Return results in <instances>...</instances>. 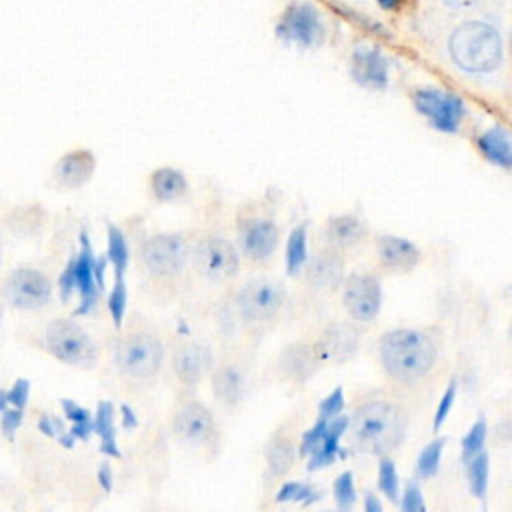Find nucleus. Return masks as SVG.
I'll return each mask as SVG.
<instances>
[{
	"label": "nucleus",
	"instance_id": "f257e3e1",
	"mask_svg": "<svg viewBox=\"0 0 512 512\" xmlns=\"http://www.w3.org/2000/svg\"><path fill=\"white\" fill-rule=\"evenodd\" d=\"M448 56L466 74H492L504 62L502 34L486 20L462 22L448 38Z\"/></svg>",
	"mask_w": 512,
	"mask_h": 512
},
{
	"label": "nucleus",
	"instance_id": "f03ea898",
	"mask_svg": "<svg viewBox=\"0 0 512 512\" xmlns=\"http://www.w3.org/2000/svg\"><path fill=\"white\" fill-rule=\"evenodd\" d=\"M380 360L396 380L416 382L434 366L436 346L428 334L400 328L380 338Z\"/></svg>",
	"mask_w": 512,
	"mask_h": 512
},
{
	"label": "nucleus",
	"instance_id": "7ed1b4c3",
	"mask_svg": "<svg viewBox=\"0 0 512 512\" xmlns=\"http://www.w3.org/2000/svg\"><path fill=\"white\" fill-rule=\"evenodd\" d=\"M350 438L362 452L386 454L402 438V416L394 404L368 402L348 418Z\"/></svg>",
	"mask_w": 512,
	"mask_h": 512
},
{
	"label": "nucleus",
	"instance_id": "20e7f679",
	"mask_svg": "<svg viewBox=\"0 0 512 512\" xmlns=\"http://www.w3.org/2000/svg\"><path fill=\"white\" fill-rule=\"evenodd\" d=\"M274 36L288 48L316 50L328 36L324 14L310 0H290L276 18Z\"/></svg>",
	"mask_w": 512,
	"mask_h": 512
},
{
	"label": "nucleus",
	"instance_id": "39448f33",
	"mask_svg": "<svg viewBox=\"0 0 512 512\" xmlns=\"http://www.w3.org/2000/svg\"><path fill=\"white\" fill-rule=\"evenodd\" d=\"M410 102L416 114L440 134H456L468 114L466 102L458 92L434 84L416 86L410 92Z\"/></svg>",
	"mask_w": 512,
	"mask_h": 512
},
{
	"label": "nucleus",
	"instance_id": "423d86ee",
	"mask_svg": "<svg viewBox=\"0 0 512 512\" xmlns=\"http://www.w3.org/2000/svg\"><path fill=\"white\" fill-rule=\"evenodd\" d=\"M390 74L392 62L380 46L368 40L352 46L348 56V76L358 88L368 92H384L390 86Z\"/></svg>",
	"mask_w": 512,
	"mask_h": 512
},
{
	"label": "nucleus",
	"instance_id": "0eeeda50",
	"mask_svg": "<svg viewBox=\"0 0 512 512\" xmlns=\"http://www.w3.org/2000/svg\"><path fill=\"white\" fill-rule=\"evenodd\" d=\"M48 350L72 366H90L96 358L92 338L72 320H54L46 328Z\"/></svg>",
	"mask_w": 512,
	"mask_h": 512
},
{
	"label": "nucleus",
	"instance_id": "6e6552de",
	"mask_svg": "<svg viewBox=\"0 0 512 512\" xmlns=\"http://www.w3.org/2000/svg\"><path fill=\"white\" fill-rule=\"evenodd\" d=\"M162 342L152 334H132L118 342L116 362L120 370L134 378H148L162 364Z\"/></svg>",
	"mask_w": 512,
	"mask_h": 512
},
{
	"label": "nucleus",
	"instance_id": "1a4fd4ad",
	"mask_svg": "<svg viewBox=\"0 0 512 512\" xmlns=\"http://www.w3.org/2000/svg\"><path fill=\"white\" fill-rule=\"evenodd\" d=\"M2 292L12 306L20 310H36L50 300L52 284L38 270L18 268L6 278Z\"/></svg>",
	"mask_w": 512,
	"mask_h": 512
},
{
	"label": "nucleus",
	"instance_id": "9d476101",
	"mask_svg": "<svg viewBox=\"0 0 512 512\" xmlns=\"http://www.w3.org/2000/svg\"><path fill=\"white\" fill-rule=\"evenodd\" d=\"M188 258V246L178 234H156L142 246V260L156 276H172L180 272Z\"/></svg>",
	"mask_w": 512,
	"mask_h": 512
},
{
	"label": "nucleus",
	"instance_id": "9b49d317",
	"mask_svg": "<svg viewBox=\"0 0 512 512\" xmlns=\"http://www.w3.org/2000/svg\"><path fill=\"white\" fill-rule=\"evenodd\" d=\"M194 264L202 276L210 280H226L238 270V252L228 240L210 236L196 246Z\"/></svg>",
	"mask_w": 512,
	"mask_h": 512
},
{
	"label": "nucleus",
	"instance_id": "f8f14e48",
	"mask_svg": "<svg viewBox=\"0 0 512 512\" xmlns=\"http://www.w3.org/2000/svg\"><path fill=\"white\" fill-rule=\"evenodd\" d=\"M284 300V290L270 278H252L238 294V304L248 320L272 318Z\"/></svg>",
	"mask_w": 512,
	"mask_h": 512
},
{
	"label": "nucleus",
	"instance_id": "ddd939ff",
	"mask_svg": "<svg viewBox=\"0 0 512 512\" xmlns=\"http://www.w3.org/2000/svg\"><path fill=\"white\" fill-rule=\"evenodd\" d=\"M382 304V288L374 276L354 274L344 286V306L360 322L372 320Z\"/></svg>",
	"mask_w": 512,
	"mask_h": 512
},
{
	"label": "nucleus",
	"instance_id": "4468645a",
	"mask_svg": "<svg viewBox=\"0 0 512 512\" xmlns=\"http://www.w3.org/2000/svg\"><path fill=\"white\" fill-rule=\"evenodd\" d=\"M238 242L246 256L264 260L278 244V228L266 218H244L238 224Z\"/></svg>",
	"mask_w": 512,
	"mask_h": 512
},
{
	"label": "nucleus",
	"instance_id": "2eb2a0df",
	"mask_svg": "<svg viewBox=\"0 0 512 512\" xmlns=\"http://www.w3.org/2000/svg\"><path fill=\"white\" fill-rule=\"evenodd\" d=\"M96 170V156L88 148H74L62 154L54 168L52 178L62 188H80L84 186Z\"/></svg>",
	"mask_w": 512,
	"mask_h": 512
},
{
	"label": "nucleus",
	"instance_id": "dca6fc26",
	"mask_svg": "<svg viewBox=\"0 0 512 512\" xmlns=\"http://www.w3.org/2000/svg\"><path fill=\"white\" fill-rule=\"evenodd\" d=\"M80 254L74 258V288H78L80 292V306L76 308V314H86L94 308L96 300H98V284L94 280V272H92V248H90V240L88 236L82 232L80 234Z\"/></svg>",
	"mask_w": 512,
	"mask_h": 512
},
{
	"label": "nucleus",
	"instance_id": "f3484780",
	"mask_svg": "<svg viewBox=\"0 0 512 512\" xmlns=\"http://www.w3.org/2000/svg\"><path fill=\"white\" fill-rule=\"evenodd\" d=\"M474 146L478 154L492 166H498L502 170L512 168V138L506 126L502 124L488 126L484 132L476 136Z\"/></svg>",
	"mask_w": 512,
	"mask_h": 512
},
{
	"label": "nucleus",
	"instance_id": "a211bd4d",
	"mask_svg": "<svg viewBox=\"0 0 512 512\" xmlns=\"http://www.w3.org/2000/svg\"><path fill=\"white\" fill-rule=\"evenodd\" d=\"M212 414L208 408H204L198 402H190L180 408V412L174 418V430L176 434L190 442V444H200L212 434Z\"/></svg>",
	"mask_w": 512,
	"mask_h": 512
},
{
	"label": "nucleus",
	"instance_id": "6ab92c4d",
	"mask_svg": "<svg viewBox=\"0 0 512 512\" xmlns=\"http://www.w3.org/2000/svg\"><path fill=\"white\" fill-rule=\"evenodd\" d=\"M376 250L382 264L394 270H410L420 260V250L410 240L390 236V234H384L378 238Z\"/></svg>",
	"mask_w": 512,
	"mask_h": 512
},
{
	"label": "nucleus",
	"instance_id": "aec40b11",
	"mask_svg": "<svg viewBox=\"0 0 512 512\" xmlns=\"http://www.w3.org/2000/svg\"><path fill=\"white\" fill-rule=\"evenodd\" d=\"M346 430H348V418L346 416L338 414V416L328 420L326 436H324L320 448L310 454V460H308V470L310 472H314L318 468H324V466H328L336 460V456L340 454V438Z\"/></svg>",
	"mask_w": 512,
	"mask_h": 512
},
{
	"label": "nucleus",
	"instance_id": "412c9836",
	"mask_svg": "<svg viewBox=\"0 0 512 512\" xmlns=\"http://www.w3.org/2000/svg\"><path fill=\"white\" fill-rule=\"evenodd\" d=\"M358 344V332L350 326H334L330 328L316 344L318 358L326 360H344L354 352Z\"/></svg>",
	"mask_w": 512,
	"mask_h": 512
},
{
	"label": "nucleus",
	"instance_id": "4be33fe9",
	"mask_svg": "<svg viewBox=\"0 0 512 512\" xmlns=\"http://www.w3.org/2000/svg\"><path fill=\"white\" fill-rule=\"evenodd\" d=\"M208 366H210V352L200 344H184L174 354V370L180 376V380L188 384L198 382Z\"/></svg>",
	"mask_w": 512,
	"mask_h": 512
},
{
	"label": "nucleus",
	"instance_id": "5701e85b",
	"mask_svg": "<svg viewBox=\"0 0 512 512\" xmlns=\"http://www.w3.org/2000/svg\"><path fill=\"white\" fill-rule=\"evenodd\" d=\"M150 188H152V194L156 196V200L174 202L186 194L188 180L182 170L172 168V166H162L152 172Z\"/></svg>",
	"mask_w": 512,
	"mask_h": 512
},
{
	"label": "nucleus",
	"instance_id": "b1692460",
	"mask_svg": "<svg viewBox=\"0 0 512 512\" xmlns=\"http://www.w3.org/2000/svg\"><path fill=\"white\" fill-rule=\"evenodd\" d=\"M344 264L336 252H322L314 256L306 268V276L316 288H332L342 280Z\"/></svg>",
	"mask_w": 512,
	"mask_h": 512
},
{
	"label": "nucleus",
	"instance_id": "393cba45",
	"mask_svg": "<svg viewBox=\"0 0 512 512\" xmlns=\"http://www.w3.org/2000/svg\"><path fill=\"white\" fill-rule=\"evenodd\" d=\"M366 234L364 222L354 214H340L328 220L326 224V238L332 246H354L358 244Z\"/></svg>",
	"mask_w": 512,
	"mask_h": 512
},
{
	"label": "nucleus",
	"instance_id": "a878e982",
	"mask_svg": "<svg viewBox=\"0 0 512 512\" xmlns=\"http://www.w3.org/2000/svg\"><path fill=\"white\" fill-rule=\"evenodd\" d=\"M92 432L100 436V452L106 456L120 458V450L116 444V430H114V406L108 400L98 402L96 416L92 418Z\"/></svg>",
	"mask_w": 512,
	"mask_h": 512
},
{
	"label": "nucleus",
	"instance_id": "bb28decb",
	"mask_svg": "<svg viewBox=\"0 0 512 512\" xmlns=\"http://www.w3.org/2000/svg\"><path fill=\"white\" fill-rule=\"evenodd\" d=\"M212 388L218 400L234 404L242 392V376L236 368H220L212 378Z\"/></svg>",
	"mask_w": 512,
	"mask_h": 512
},
{
	"label": "nucleus",
	"instance_id": "cd10ccee",
	"mask_svg": "<svg viewBox=\"0 0 512 512\" xmlns=\"http://www.w3.org/2000/svg\"><path fill=\"white\" fill-rule=\"evenodd\" d=\"M108 246H106V260L112 262L116 270V278L124 276V270L128 266V244L120 228L114 224H108Z\"/></svg>",
	"mask_w": 512,
	"mask_h": 512
},
{
	"label": "nucleus",
	"instance_id": "c85d7f7f",
	"mask_svg": "<svg viewBox=\"0 0 512 512\" xmlns=\"http://www.w3.org/2000/svg\"><path fill=\"white\" fill-rule=\"evenodd\" d=\"M306 262V224L296 226L286 244V272L288 274H298V270Z\"/></svg>",
	"mask_w": 512,
	"mask_h": 512
},
{
	"label": "nucleus",
	"instance_id": "c756f323",
	"mask_svg": "<svg viewBox=\"0 0 512 512\" xmlns=\"http://www.w3.org/2000/svg\"><path fill=\"white\" fill-rule=\"evenodd\" d=\"M468 482L470 490L476 498H486V486H488V454L478 452L468 460Z\"/></svg>",
	"mask_w": 512,
	"mask_h": 512
},
{
	"label": "nucleus",
	"instance_id": "7c9ffc66",
	"mask_svg": "<svg viewBox=\"0 0 512 512\" xmlns=\"http://www.w3.org/2000/svg\"><path fill=\"white\" fill-rule=\"evenodd\" d=\"M444 444H446V438H436L424 446V450L420 452L418 462H416V472L420 478H430L436 474V470L440 466V456H442Z\"/></svg>",
	"mask_w": 512,
	"mask_h": 512
},
{
	"label": "nucleus",
	"instance_id": "2f4dec72",
	"mask_svg": "<svg viewBox=\"0 0 512 512\" xmlns=\"http://www.w3.org/2000/svg\"><path fill=\"white\" fill-rule=\"evenodd\" d=\"M318 498L320 494L310 484L302 482H286L276 494V502H298L302 506H310Z\"/></svg>",
	"mask_w": 512,
	"mask_h": 512
},
{
	"label": "nucleus",
	"instance_id": "473e14b6",
	"mask_svg": "<svg viewBox=\"0 0 512 512\" xmlns=\"http://www.w3.org/2000/svg\"><path fill=\"white\" fill-rule=\"evenodd\" d=\"M292 460H294V452H292V446L278 440L274 444H270L268 452H266V462H268V470L276 476H282L288 472V468L292 466Z\"/></svg>",
	"mask_w": 512,
	"mask_h": 512
},
{
	"label": "nucleus",
	"instance_id": "72a5a7b5",
	"mask_svg": "<svg viewBox=\"0 0 512 512\" xmlns=\"http://www.w3.org/2000/svg\"><path fill=\"white\" fill-rule=\"evenodd\" d=\"M486 420L484 416H480L472 428L466 432V436L462 438V460L468 462L472 456H476L478 452H482V446H484V440H486Z\"/></svg>",
	"mask_w": 512,
	"mask_h": 512
},
{
	"label": "nucleus",
	"instance_id": "f704fd0d",
	"mask_svg": "<svg viewBox=\"0 0 512 512\" xmlns=\"http://www.w3.org/2000/svg\"><path fill=\"white\" fill-rule=\"evenodd\" d=\"M378 488L380 492L390 498L396 500L398 498V474H396V464L390 458H380L378 462Z\"/></svg>",
	"mask_w": 512,
	"mask_h": 512
},
{
	"label": "nucleus",
	"instance_id": "c9c22d12",
	"mask_svg": "<svg viewBox=\"0 0 512 512\" xmlns=\"http://www.w3.org/2000/svg\"><path fill=\"white\" fill-rule=\"evenodd\" d=\"M334 498L336 506L340 512H350L356 500V490H354V476L352 472H342L334 480Z\"/></svg>",
	"mask_w": 512,
	"mask_h": 512
},
{
	"label": "nucleus",
	"instance_id": "e433bc0d",
	"mask_svg": "<svg viewBox=\"0 0 512 512\" xmlns=\"http://www.w3.org/2000/svg\"><path fill=\"white\" fill-rule=\"evenodd\" d=\"M126 300H128V292H126L124 280L116 278V284H114L112 292L108 294V310H110V316H112V320L118 328H120L124 312H126Z\"/></svg>",
	"mask_w": 512,
	"mask_h": 512
},
{
	"label": "nucleus",
	"instance_id": "4c0bfd02",
	"mask_svg": "<svg viewBox=\"0 0 512 512\" xmlns=\"http://www.w3.org/2000/svg\"><path fill=\"white\" fill-rule=\"evenodd\" d=\"M286 366L296 372L298 376H308L314 368V358H312V352L304 346H294L288 350V360H286Z\"/></svg>",
	"mask_w": 512,
	"mask_h": 512
},
{
	"label": "nucleus",
	"instance_id": "58836bf2",
	"mask_svg": "<svg viewBox=\"0 0 512 512\" xmlns=\"http://www.w3.org/2000/svg\"><path fill=\"white\" fill-rule=\"evenodd\" d=\"M326 424H328V420L318 418V422L308 432H304L302 444H300V454L302 456H310L314 450L320 448V444H322V440L326 436Z\"/></svg>",
	"mask_w": 512,
	"mask_h": 512
},
{
	"label": "nucleus",
	"instance_id": "ea45409f",
	"mask_svg": "<svg viewBox=\"0 0 512 512\" xmlns=\"http://www.w3.org/2000/svg\"><path fill=\"white\" fill-rule=\"evenodd\" d=\"M344 410V394L342 388L338 386L336 390H332L318 406V418L322 420H330L334 416H338Z\"/></svg>",
	"mask_w": 512,
	"mask_h": 512
},
{
	"label": "nucleus",
	"instance_id": "a19ab883",
	"mask_svg": "<svg viewBox=\"0 0 512 512\" xmlns=\"http://www.w3.org/2000/svg\"><path fill=\"white\" fill-rule=\"evenodd\" d=\"M400 512H426V504H424V496L420 492V488L410 482L404 488L402 494V502H400Z\"/></svg>",
	"mask_w": 512,
	"mask_h": 512
},
{
	"label": "nucleus",
	"instance_id": "79ce46f5",
	"mask_svg": "<svg viewBox=\"0 0 512 512\" xmlns=\"http://www.w3.org/2000/svg\"><path fill=\"white\" fill-rule=\"evenodd\" d=\"M454 398H456V380H450V384H448V388L444 390V394H442V398H440V402H438V408H436L434 430H438V428L444 424V420L448 418V412H450V408H452V404H454Z\"/></svg>",
	"mask_w": 512,
	"mask_h": 512
},
{
	"label": "nucleus",
	"instance_id": "37998d69",
	"mask_svg": "<svg viewBox=\"0 0 512 512\" xmlns=\"http://www.w3.org/2000/svg\"><path fill=\"white\" fill-rule=\"evenodd\" d=\"M28 390H30V382L28 380H22V378L16 380L14 386L6 392L8 404H12L14 408L22 410L26 406V402H28Z\"/></svg>",
	"mask_w": 512,
	"mask_h": 512
},
{
	"label": "nucleus",
	"instance_id": "c03bdc74",
	"mask_svg": "<svg viewBox=\"0 0 512 512\" xmlns=\"http://www.w3.org/2000/svg\"><path fill=\"white\" fill-rule=\"evenodd\" d=\"M60 404H62V408H64L66 418H68L72 424H76V422H90V420H92L90 412H88L86 408L78 406L76 402H72V400L64 398V400H60Z\"/></svg>",
	"mask_w": 512,
	"mask_h": 512
},
{
	"label": "nucleus",
	"instance_id": "a18cd8bd",
	"mask_svg": "<svg viewBox=\"0 0 512 512\" xmlns=\"http://www.w3.org/2000/svg\"><path fill=\"white\" fill-rule=\"evenodd\" d=\"M22 424V410H2V432L12 440L18 426Z\"/></svg>",
	"mask_w": 512,
	"mask_h": 512
},
{
	"label": "nucleus",
	"instance_id": "49530a36",
	"mask_svg": "<svg viewBox=\"0 0 512 512\" xmlns=\"http://www.w3.org/2000/svg\"><path fill=\"white\" fill-rule=\"evenodd\" d=\"M58 286H60V296L62 300H68L72 288H74V258L68 262V266L64 268V272L58 278Z\"/></svg>",
	"mask_w": 512,
	"mask_h": 512
},
{
	"label": "nucleus",
	"instance_id": "de8ad7c7",
	"mask_svg": "<svg viewBox=\"0 0 512 512\" xmlns=\"http://www.w3.org/2000/svg\"><path fill=\"white\" fill-rule=\"evenodd\" d=\"M38 428H40V432L46 434V436H58V434L64 430L62 420H60V418H52V416H48V414H44V416L38 420Z\"/></svg>",
	"mask_w": 512,
	"mask_h": 512
},
{
	"label": "nucleus",
	"instance_id": "09e8293b",
	"mask_svg": "<svg viewBox=\"0 0 512 512\" xmlns=\"http://www.w3.org/2000/svg\"><path fill=\"white\" fill-rule=\"evenodd\" d=\"M106 256H98L92 260V272H94V280L98 284V288H104V270H106Z\"/></svg>",
	"mask_w": 512,
	"mask_h": 512
},
{
	"label": "nucleus",
	"instance_id": "8fccbe9b",
	"mask_svg": "<svg viewBox=\"0 0 512 512\" xmlns=\"http://www.w3.org/2000/svg\"><path fill=\"white\" fill-rule=\"evenodd\" d=\"M70 434H72L76 440H88L90 434H92V420H90V422H76V424H72Z\"/></svg>",
	"mask_w": 512,
	"mask_h": 512
},
{
	"label": "nucleus",
	"instance_id": "3c124183",
	"mask_svg": "<svg viewBox=\"0 0 512 512\" xmlns=\"http://www.w3.org/2000/svg\"><path fill=\"white\" fill-rule=\"evenodd\" d=\"M98 482L100 486L104 488V492H110L112 490V470L108 464H102L100 470H98Z\"/></svg>",
	"mask_w": 512,
	"mask_h": 512
},
{
	"label": "nucleus",
	"instance_id": "603ef678",
	"mask_svg": "<svg viewBox=\"0 0 512 512\" xmlns=\"http://www.w3.org/2000/svg\"><path fill=\"white\" fill-rule=\"evenodd\" d=\"M406 2L408 0H376L378 8L384 10V12H398V10H402L406 6Z\"/></svg>",
	"mask_w": 512,
	"mask_h": 512
},
{
	"label": "nucleus",
	"instance_id": "864d4df0",
	"mask_svg": "<svg viewBox=\"0 0 512 512\" xmlns=\"http://www.w3.org/2000/svg\"><path fill=\"white\" fill-rule=\"evenodd\" d=\"M120 412H122V424H124L126 428H134V426L138 424V418H136L134 410H132L128 404H122V406H120Z\"/></svg>",
	"mask_w": 512,
	"mask_h": 512
},
{
	"label": "nucleus",
	"instance_id": "5fc2aeb1",
	"mask_svg": "<svg viewBox=\"0 0 512 512\" xmlns=\"http://www.w3.org/2000/svg\"><path fill=\"white\" fill-rule=\"evenodd\" d=\"M364 512H382V504L374 494H366L364 498Z\"/></svg>",
	"mask_w": 512,
	"mask_h": 512
},
{
	"label": "nucleus",
	"instance_id": "6e6d98bb",
	"mask_svg": "<svg viewBox=\"0 0 512 512\" xmlns=\"http://www.w3.org/2000/svg\"><path fill=\"white\" fill-rule=\"evenodd\" d=\"M444 6H448V8H456V10H460V8H468V6H472V4H476L478 0H440Z\"/></svg>",
	"mask_w": 512,
	"mask_h": 512
},
{
	"label": "nucleus",
	"instance_id": "4d7b16f0",
	"mask_svg": "<svg viewBox=\"0 0 512 512\" xmlns=\"http://www.w3.org/2000/svg\"><path fill=\"white\" fill-rule=\"evenodd\" d=\"M74 440H76V438H74L70 432H60V434H58V442H60L64 448H72V446H74Z\"/></svg>",
	"mask_w": 512,
	"mask_h": 512
},
{
	"label": "nucleus",
	"instance_id": "13d9d810",
	"mask_svg": "<svg viewBox=\"0 0 512 512\" xmlns=\"http://www.w3.org/2000/svg\"><path fill=\"white\" fill-rule=\"evenodd\" d=\"M6 406H8V400H6V392H4V390H0V412H2V410H6Z\"/></svg>",
	"mask_w": 512,
	"mask_h": 512
},
{
	"label": "nucleus",
	"instance_id": "bf43d9fd",
	"mask_svg": "<svg viewBox=\"0 0 512 512\" xmlns=\"http://www.w3.org/2000/svg\"><path fill=\"white\" fill-rule=\"evenodd\" d=\"M0 320H2V306H0Z\"/></svg>",
	"mask_w": 512,
	"mask_h": 512
},
{
	"label": "nucleus",
	"instance_id": "052dcab7",
	"mask_svg": "<svg viewBox=\"0 0 512 512\" xmlns=\"http://www.w3.org/2000/svg\"><path fill=\"white\" fill-rule=\"evenodd\" d=\"M0 256H2V246H0Z\"/></svg>",
	"mask_w": 512,
	"mask_h": 512
}]
</instances>
